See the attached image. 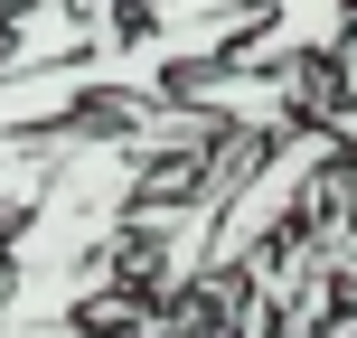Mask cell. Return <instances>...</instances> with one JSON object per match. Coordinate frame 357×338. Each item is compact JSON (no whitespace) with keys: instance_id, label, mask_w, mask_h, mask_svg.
<instances>
[{"instance_id":"obj_1","label":"cell","mask_w":357,"mask_h":338,"mask_svg":"<svg viewBox=\"0 0 357 338\" xmlns=\"http://www.w3.org/2000/svg\"><path fill=\"white\" fill-rule=\"evenodd\" d=\"M188 104H245L235 123H282L291 113V75H264V85H235V75H197Z\"/></svg>"},{"instance_id":"obj_2","label":"cell","mask_w":357,"mask_h":338,"mask_svg":"<svg viewBox=\"0 0 357 338\" xmlns=\"http://www.w3.org/2000/svg\"><path fill=\"white\" fill-rule=\"evenodd\" d=\"M339 94H348V104H357V47L339 56Z\"/></svg>"},{"instance_id":"obj_3","label":"cell","mask_w":357,"mask_h":338,"mask_svg":"<svg viewBox=\"0 0 357 338\" xmlns=\"http://www.w3.org/2000/svg\"><path fill=\"white\" fill-rule=\"evenodd\" d=\"M348 272H357V263H348Z\"/></svg>"},{"instance_id":"obj_4","label":"cell","mask_w":357,"mask_h":338,"mask_svg":"<svg viewBox=\"0 0 357 338\" xmlns=\"http://www.w3.org/2000/svg\"><path fill=\"white\" fill-rule=\"evenodd\" d=\"M348 338H357V329H348Z\"/></svg>"}]
</instances>
